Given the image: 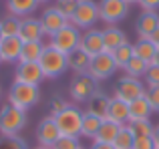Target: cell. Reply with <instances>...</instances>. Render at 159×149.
<instances>
[{
  "label": "cell",
  "instance_id": "obj_26",
  "mask_svg": "<svg viewBox=\"0 0 159 149\" xmlns=\"http://www.w3.org/2000/svg\"><path fill=\"white\" fill-rule=\"evenodd\" d=\"M133 52H135L137 59H141V61H145L147 65H151L153 56H155V52H157V47L149 38H139L135 44H133Z\"/></svg>",
  "mask_w": 159,
  "mask_h": 149
},
{
  "label": "cell",
  "instance_id": "obj_8",
  "mask_svg": "<svg viewBox=\"0 0 159 149\" xmlns=\"http://www.w3.org/2000/svg\"><path fill=\"white\" fill-rule=\"evenodd\" d=\"M129 6H131V4H129L127 0H101V2H99V14H101V20L107 22L109 26L121 22L123 18H127Z\"/></svg>",
  "mask_w": 159,
  "mask_h": 149
},
{
  "label": "cell",
  "instance_id": "obj_49",
  "mask_svg": "<svg viewBox=\"0 0 159 149\" xmlns=\"http://www.w3.org/2000/svg\"><path fill=\"white\" fill-rule=\"evenodd\" d=\"M39 2H48V0H39Z\"/></svg>",
  "mask_w": 159,
  "mask_h": 149
},
{
  "label": "cell",
  "instance_id": "obj_22",
  "mask_svg": "<svg viewBox=\"0 0 159 149\" xmlns=\"http://www.w3.org/2000/svg\"><path fill=\"white\" fill-rule=\"evenodd\" d=\"M109 101H111L109 95H105L103 91H95V93L91 95V99L87 101V113H93L101 119H107Z\"/></svg>",
  "mask_w": 159,
  "mask_h": 149
},
{
  "label": "cell",
  "instance_id": "obj_18",
  "mask_svg": "<svg viewBox=\"0 0 159 149\" xmlns=\"http://www.w3.org/2000/svg\"><path fill=\"white\" fill-rule=\"evenodd\" d=\"M20 51H22V40H20V36H4V40L0 43L2 63H18Z\"/></svg>",
  "mask_w": 159,
  "mask_h": 149
},
{
  "label": "cell",
  "instance_id": "obj_27",
  "mask_svg": "<svg viewBox=\"0 0 159 149\" xmlns=\"http://www.w3.org/2000/svg\"><path fill=\"white\" fill-rule=\"evenodd\" d=\"M43 51H44L43 43H22V51H20L18 63H39Z\"/></svg>",
  "mask_w": 159,
  "mask_h": 149
},
{
  "label": "cell",
  "instance_id": "obj_29",
  "mask_svg": "<svg viewBox=\"0 0 159 149\" xmlns=\"http://www.w3.org/2000/svg\"><path fill=\"white\" fill-rule=\"evenodd\" d=\"M133 141H135V135H133L131 127L123 125L117 133L115 141H113V147L115 149H133Z\"/></svg>",
  "mask_w": 159,
  "mask_h": 149
},
{
  "label": "cell",
  "instance_id": "obj_12",
  "mask_svg": "<svg viewBox=\"0 0 159 149\" xmlns=\"http://www.w3.org/2000/svg\"><path fill=\"white\" fill-rule=\"evenodd\" d=\"M69 22H70V20L66 18L61 10H58L57 4H54V6L44 8L43 16H40V24H43V30H44V34H47V36L57 34V32L61 30V28H65Z\"/></svg>",
  "mask_w": 159,
  "mask_h": 149
},
{
  "label": "cell",
  "instance_id": "obj_43",
  "mask_svg": "<svg viewBox=\"0 0 159 149\" xmlns=\"http://www.w3.org/2000/svg\"><path fill=\"white\" fill-rule=\"evenodd\" d=\"M149 40H151V43H153V44H155V47L159 48V28H157V30L151 34V38H149Z\"/></svg>",
  "mask_w": 159,
  "mask_h": 149
},
{
  "label": "cell",
  "instance_id": "obj_11",
  "mask_svg": "<svg viewBox=\"0 0 159 149\" xmlns=\"http://www.w3.org/2000/svg\"><path fill=\"white\" fill-rule=\"evenodd\" d=\"M34 137H36L39 147H52L54 143L58 141V137H61V129H58V125H57V121H54L52 115H47V117L36 125Z\"/></svg>",
  "mask_w": 159,
  "mask_h": 149
},
{
  "label": "cell",
  "instance_id": "obj_6",
  "mask_svg": "<svg viewBox=\"0 0 159 149\" xmlns=\"http://www.w3.org/2000/svg\"><path fill=\"white\" fill-rule=\"evenodd\" d=\"M81 30H79L75 24H66L65 28H61V30L57 32V34L51 36V47L57 48V51L65 52V55H70V52L75 51V48H79V44H81Z\"/></svg>",
  "mask_w": 159,
  "mask_h": 149
},
{
  "label": "cell",
  "instance_id": "obj_32",
  "mask_svg": "<svg viewBox=\"0 0 159 149\" xmlns=\"http://www.w3.org/2000/svg\"><path fill=\"white\" fill-rule=\"evenodd\" d=\"M0 22H2V32H4V36H18V32H20V18L8 14L6 18L0 20Z\"/></svg>",
  "mask_w": 159,
  "mask_h": 149
},
{
  "label": "cell",
  "instance_id": "obj_41",
  "mask_svg": "<svg viewBox=\"0 0 159 149\" xmlns=\"http://www.w3.org/2000/svg\"><path fill=\"white\" fill-rule=\"evenodd\" d=\"M89 149H115L111 145V143H97V141H93V145H91Z\"/></svg>",
  "mask_w": 159,
  "mask_h": 149
},
{
  "label": "cell",
  "instance_id": "obj_24",
  "mask_svg": "<svg viewBox=\"0 0 159 149\" xmlns=\"http://www.w3.org/2000/svg\"><path fill=\"white\" fill-rule=\"evenodd\" d=\"M121 127L123 125H117V123L111 121V119H103L101 127H99V133H97V137H95L93 141H97V143H111L113 145V141H115V137H117V133H119Z\"/></svg>",
  "mask_w": 159,
  "mask_h": 149
},
{
  "label": "cell",
  "instance_id": "obj_2",
  "mask_svg": "<svg viewBox=\"0 0 159 149\" xmlns=\"http://www.w3.org/2000/svg\"><path fill=\"white\" fill-rule=\"evenodd\" d=\"M40 101V89L39 85H26V83H12L10 91H8V103L22 111L32 109L39 105Z\"/></svg>",
  "mask_w": 159,
  "mask_h": 149
},
{
  "label": "cell",
  "instance_id": "obj_44",
  "mask_svg": "<svg viewBox=\"0 0 159 149\" xmlns=\"http://www.w3.org/2000/svg\"><path fill=\"white\" fill-rule=\"evenodd\" d=\"M151 65H157V67H159V48H157L155 56H153V63H151Z\"/></svg>",
  "mask_w": 159,
  "mask_h": 149
},
{
  "label": "cell",
  "instance_id": "obj_3",
  "mask_svg": "<svg viewBox=\"0 0 159 149\" xmlns=\"http://www.w3.org/2000/svg\"><path fill=\"white\" fill-rule=\"evenodd\" d=\"M39 65L44 73V79H58L66 73L69 69V61H66V55L57 48H52L51 44H47L39 59Z\"/></svg>",
  "mask_w": 159,
  "mask_h": 149
},
{
  "label": "cell",
  "instance_id": "obj_46",
  "mask_svg": "<svg viewBox=\"0 0 159 149\" xmlns=\"http://www.w3.org/2000/svg\"><path fill=\"white\" fill-rule=\"evenodd\" d=\"M129 4H139V0H127Z\"/></svg>",
  "mask_w": 159,
  "mask_h": 149
},
{
  "label": "cell",
  "instance_id": "obj_33",
  "mask_svg": "<svg viewBox=\"0 0 159 149\" xmlns=\"http://www.w3.org/2000/svg\"><path fill=\"white\" fill-rule=\"evenodd\" d=\"M51 149H83L81 137H69V135H61L58 141Z\"/></svg>",
  "mask_w": 159,
  "mask_h": 149
},
{
  "label": "cell",
  "instance_id": "obj_7",
  "mask_svg": "<svg viewBox=\"0 0 159 149\" xmlns=\"http://www.w3.org/2000/svg\"><path fill=\"white\" fill-rule=\"evenodd\" d=\"M117 71V65H115V59H113L111 52H101V55L93 56L91 59V67H89V77L93 79L95 83L99 81H107V79H111L113 74Z\"/></svg>",
  "mask_w": 159,
  "mask_h": 149
},
{
  "label": "cell",
  "instance_id": "obj_30",
  "mask_svg": "<svg viewBox=\"0 0 159 149\" xmlns=\"http://www.w3.org/2000/svg\"><path fill=\"white\" fill-rule=\"evenodd\" d=\"M147 67H149V65L145 63V61H141V59H137V56H133V59L127 63V67H125L123 71H125V77L143 79L145 73H147Z\"/></svg>",
  "mask_w": 159,
  "mask_h": 149
},
{
  "label": "cell",
  "instance_id": "obj_14",
  "mask_svg": "<svg viewBox=\"0 0 159 149\" xmlns=\"http://www.w3.org/2000/svg\"><path fill=\"white\" fill-rule=\"evenodd\" d=\"M16 83H26V85H40L44 81V73L39 63H18L14 73Z\"/></svg>",
  "mask_w": 159,
  "mask_h": 149
},
{
  "label": "cell",
  "instance_id": "obj_15",
  "mask_svg": "<svg viewBox=\"0 0 159 149\" xmlns=\"http://www.w3.org/2000/svg\"><path fill=\"white\" fill-rule=\"evenodd\" d=\"M79 48H83L89 56H97V55H101V52H105L103 30H97V28H89V30H85L83 36H81V44H79Z\"/></svg>",
  "mask_w": 159,
  "mask_h": 149
},
{
  "label": "cell",
  "instance_id": "obj_17",
  "mask_svg": "<svg viewBox=\"0 0 159 149\" xmlns=\"http://www.w3.org/2000/svg\"><path fill=\"white\" fill-rule=\"evenodd\" d=\"M107 119L115 121L117 125H129V103L113 95L111 101H109Z\"/></svg>",
  "mask_w": 159,
  "mask_h": 149
},
{
  "label": "cell",
  "instance_id": "obj_23",
  "mask_svg": "<svg viewBox=\"0 0 159 149\" xmlns=\"http://www.w3.org/2000/svg\"><path fill=\"white\" fill-rule=\"evenodd\" d=\"M151 115H153V109H151V105H149L147 97H139V99L129 103V123L151 119Z\"/></svg>",
  "mask_w": 159,
  "mask_h": 149
},
{
  "label": "cell",
  "instance_id": "obj_31",
  "mask_svg": "<svg viewBox=\"0 0 159 149\" xmlns=\"http://www.w3.org/2000/svg\"><path fill=\"white\" fill-rule=\"evenodd\" d=\"M129 127H131V131H133L135 137H153V129H155V125L151 123V119L133 121V123H129Z\"/></svg>",
  "mask_w": 159,
  "mask_h": 149
},
{
  "label": "cell",
  "instance_id": "obj_42",
  "mask_svg": "<svg viewBox=\"0 0 159 149\" xmlns=\"http://www.w3.org/2000/svg\"><path fill=\"white\" fill-rule=\"evenodd\" d=\"M153 143H155V147H159V123L155 125V129H153Z\"/></svg>",
  "mask_w": 159,
  "mask_h": 149
},
{
  "label": "cell",
  "instance_id": "obj_10",
  "mask_svg": "<svg viewBox=\"0 0 159 149\" xmlns=\"http://www.w3.org/2000/svg\"><path fill=\"white\" fill-rule=\"evenodd\" d=\"M97 83L89 74H75V79L69 83V95L75 103H87L91 95L97 91Z\"/></svg>",
  "mask_w": 159,
  "mask_h": 149
},
{
  "label": "cell",
  "instance_id": "obj_45",
  "mask_svg": "<svg viewBox=\"0 0 159 149\" xmlns=\"http://www.w3.org/2000/svg\"><path fill=\"white\" fill-rule=\"evenodd\" d=\"M4 40V32H2V22H0V43Z\"/></svg>",
  "mask_w": 159,
  "mask_h": 149
},
{
  "label": "cell",
  "instance_id": "obj_34",
  "mask_svg": "<svg viewBox=\"0 0 159 149\" xmlns=\"http://www.w3.org/2000/svg\"><path fill=\"white\" fill-rule=\"evenodd\" d=\"M0 149H28L26 147V141L22 137H4L0 141Z\"/></svg>",
  "mask_w": 159,
  "mask_h": 149
},
{
  "label": "cell",
  "instance_id": "obj_47",
  "mask_svg": "<svg viewBox=\"0 0 159 149\" xmlns=\"http://www.w3.org/2000/svg\"><path fill=\"white\" fill-rule=\"evenodd\" d=\"M36 149H51V147H36Z\"/></svg>",
  "mask_w": 159,
  "mask_h": 149
},
{
  "label": "cell",
  "instance_id": "obj_50",
  "mask_svg": "<svg viewBox=\"0 0 159 149\" xmlns=\"http://www.w3.org/2000/svg\"><path fill=\"white\" fill-rule=\"evenodd\" d=\"M155 149H159V147H155Z\"/></svg>",
  "mask_w": 159,
  "mask_h": 149
},
{
  "label": "cell",
  "instance_id": "obj_20",
  "mask_svg": "<svg viewBox=\"0 0 159 149\" xmlns=\"http://www.w3.org/2000/svg\"><path fill=\"white\" fill-rule=\"evenodd\" d=\"M39 0H6V10L10 16H16V18H26L39 6Z\"/></svg>",
  "mask_w": 159,
  "mask_h": 149
},
{
  "label": "cell",
  "instance_id": "obj_19",
  "mask_svg": "<svg viewBox=\"0 0 159 149\" xmlns=\"http://www.w3.org/2000/svg\"><path fill=\"white\" fill-rule=\"evenodd\" d=\"M127 43H129L127 34H125L117 24H111V26L103 28V44H105L107 52H113L115 48L123 47V44H127Z\"/></svg>",
  "mask_w": 159,
  "mask_h": 149
},
{
  "label": "cell",
  "instance_id": "obj_35",
  "mask_svg": "<svg viewBox=\"0 0 159 149\" xmlns=\"http://www.w3.org/2000/svg\"><path fill=\"white\" fill-rule=\"evenodd\" d=\"M145 97H147V101H149V105H151L153 113H159V87H147Z\"/></svg>",
  "mask_w": 159,
  "mask_h": 149
},
{
  "label": "cell",
  "instance_id": "obj_25",
  "mask_svg": "<svg viewBox=\"0 0 159 149\" xmlns=\"http://www.w3.org/2000/svg\"><path fill=\"white\" fill-rule=\"evenodd\" d=\"M101 123H103V119L101 117H97V115H93V113H83V127H81V137H85V139H95L97 137V133H99V127H101Z\"/></svg>",
  "mask_w": 159,
  "mask_h": 149
},
{
  "label": "cell",
  "instance_id": "obj_39",
  "mask_svg": "<svg viewBox=\"0 0 159 149\" xmlns=\"http://www.w3.org/2000/svg\"><path fill=\"white\" fill-rule=\"evenodd\" d=\"M66 105H69V103H66L62 97H54L52 101H51V115H52V117H54V115H58L62 109H66Z\"/></svg>",
  "mask_w": 159,
  "mask_h": 149
},
{
  "label": "cell",
  "instance_id": "obj_5",
  "mask_svg": "<svg viewBox=\"0 0 159 149\" xmlns=\"http://www.w3.org/2000/svg\"><path fill=\"white\" fill-rule=\"evenodd\" d=\"M83 113L77 105H66L58 115H54L61 135H69V137H81V127H83Z\"/></svg>",
  "mask_w": 159,
  "mask_h": 149
},
{
  "label": "cell",
  "instance_id": "obj_13",
  "mask_svg": "<svg viewBox=\"0 0 159 149\" xmlns=\"http://www.w3.org/2000/svg\"><path fill=\"white\" fill-rule=\"evenodd\" d=\"M20 40L22 43H43L44 34L43 24H40V18H34V16H26V18H20V32H18Z\"/></svg>",
  "mask_w": 159,
  "mask_h": 149
},
{
  "label": "cell",
  "instance_id": "obj_1",
  "mask_svg": "<svg viewBox=\"0 0 159 149\" xmlns=\"http://www.w3.org/2000/svg\"><path fill=\"white\" fill-rule=\"evenodd\" d=\"M26 121H28L26 111L6 103L0 109V135L2 137H16L26 127Z\"/></svg>",
  "mask_w": 159,
  "mask_h": 149
},
{
  "label": "cell",
  "instance_id": "obj_37",
  "mask_svg": "<svg viewBox=\"0 0 159 149\" xmlns=\"http://www.w3.org/2000/svg\"><path fill=\"white\" fill-rule=\"evenodd\" d=\"M145 79H147V87H159V67L157 65H149Z\"/></svg>",
  "mask_w": 159,
  "mask_h": 149
},
{
  "label": "cell",
  "instance_id": "obj_28",
  "mask_svg": "<svg viewBox=\"0 0 159 149\" xmlns=\"http://www.w3.org/2000/svg\"><path fill=\"white\" fill-rule=\"evenodd\" d=\"M111 55H113V59H115L117 69H125V67H127V63L135 56V52H133V44L127 43V44H123V47L115 48Z\"/></svg>",
  "mask_w": 159,
  "mask_h": 149
},
{
  "label": "cell",
  "instance_id": "obj_4",
  "mask_svg": "<svg viewBox=\"0 0 159 149\" xmlns=\"http://www.w3.org/2000/svg\"><path fill=\"white\" fill-rule=\"evenodd\" d=\"M101 14H99V4L93 0H77V8H75L73 16H70V24L79 28V30H89L95 28L99 22Z\"/></svg>",
  "mask_w": 159,
  "mask_h": 149
},
{
  "label": "cell",
  "instance_id": "obj_16",
  "mask_svg": "<svg viewBox=\"0 0 159 149\" xmlns=\"http://www.w3.org/2000/svg\"><path fill=\"white\" fill-rule=\"evenodd\" d=\"M159 28V14L157 12H149V10H143L137 18V24H135V30L139 34V38H151V34Z\"/></svg>",
  "mask_w": 159,
  "mask_h": 149
},
{
  "label": "cell",
  "instance_id": "obj_38",
  "mask_svg": "<svg viewBox=\"0 0 159 149\" xmlns=\"http://www.w3.org/2000/svg\"><path fill=\"white\" fill-rule=\"evenodd\" d=\"M133 149H155V143L151 137H135Z\"/></svg>",
  "mask_w": 159,
  "mask_h": 149
},
{
  "label": "cell",
  "instance_id": "obj_21",
  "mask_svg": "<svg viewBox=\"0 0 159 149\" xmlns=\"http://www.w3.org/2000/svg\"><path fill=\"white\" fill-rule=\"evenodd\" d=\"M91 59L83 48H75L70 55H66V61H69V69L73 71L75 74H87L89 73V67H91Z\"/></svg>",
  "mask_w": 159,
  "mask_h": 149
},
{
  "label": "cell",
  "instance_id": "obj_48",
  "mask_svg": "<svg viewBox=\"0 0 159 149\" xmlns=\"http://www.w3.org/2000/svg\"><path fill=\"white\" fill-rule=\"evenodd\" d=\"M0 63H2V52H0Z\"/></svg>",
  "mask_w": 159,
  "mask_h": 149
},
{
  "label": "cell",
  "instance_id": "obj_40",
  "mask_svg": "<svg viewBox=\"0 0 159 149\" xmlns=\"http://www.w3.org/2000/svg\"><path fill=\"white\" fill-rule=\"evenodd\" d=\"M139 6L143 8V10L157 12L159 10V0H139Z\"/></svg>",
  "mask_w": 159,
  "mask_h": 149
},
{
  "label": "cell",
  "instance_id": "obj_9",
  "mask_svg": "<svg viewBox=\"0 0 159 149\" xmlns=\"http://www.w3.org/2000/svg\"><path fill=\"white\" fill-rule=\"evenodd\" d=\"M145 91H147V87H145V83L141 81V79L123 77V79H119L117 85H115V97L131 103L139 97H145Z\"/></svg>",
  "mask_w": 159,
  "mask_h": 149
},
{
  "label": "cell",
  "instance_id": "obj_36",
  "mask_svg": "<svg viewBox=\"0 0 159 149\" xmlns=\"http://www.w3.org/2000/svg\"><path fill=\"white\" fill-rule=\"evenodd\" d=\"M57 6H58V10H61L62 14L70 20L75 8H77V0H57Z\"/></svg>",
  "mask_w": 159,
  "mask_h": 149
}]
</instances>
